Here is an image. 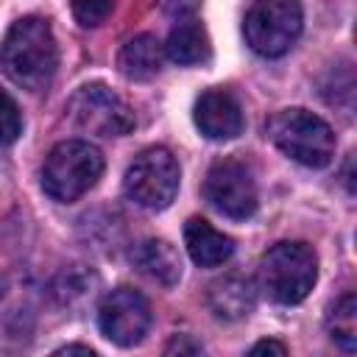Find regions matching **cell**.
Wrapping results in <instances>:
<instances>
[{
    "label": "cell",
    "instance_id": "6da1fadb",
    "mask_svg": "<svg viewBox=\"0 0 357 357\" xmlns=\"http://www.w3.org/2000/svg\"><path fill=\"white\" fill-rule=\"evenodd\" d=\"M0 67L17 86L28 92L45 89L59 67V47L50 25L39 17L17 20L3 36Z\"/></svg>",
    "mask_w": 357,
    "mask_h": 357
},
{
    "label": "cell",
    "instance_id": "7a4b0ae2",
    "mask_svg": "<svg viewBox=\"0 0 357 357\" xmlns=\"http://www.w3.org/2000/svg\"><path fill=\"white\" fill-rule=\"evenodd\" d=\"M268 139L304 167H326L335 156V131L326 120L307 109H282L268 126Z\"/></svg>",
    "mask_w": 357,
    "mask_h": 357
},
{
    "label": "cell",
    "instance_id": "3957f363",
    "mask_svg": "<svg viewBox=\"0 0 357 357\" xmlns=\"http://www.w3.org/2000/svg\"><path fill=\"white\" fill-rule=\"evenodd\" d=\"M318 276L315 251L307 243H276L259 259V290L276 304H298Z\"/></svg>",
    "mask_w": 357,
    "mask_h": 357
},
{
    "label": "cell",
    "instance_id": "277c9868",
    "mask_svg": "<svg viewBox=\"0 0 357 357\" xmlns=\"http://www.w3.org/2000/svg\"><path fill=\"white\" fill-rule=\"evenodd\" d=\"M103 176V156L95 145L84 139L59 142L42 165V190L61 204L86 195Z\"/></svg>",
    "mask_w": 357,
    "mask_h": 357
},
{
    "label": "cell",
    "instance_id": "5b68a950",
    "mask_svg": "<svg viewBox=\"0 0 357 357\" xmlns=\"http://www.w3.org/2000/svg\"><path fill=\"white\" fill-rule=\"evenodd\" d=\"M301 3L298 0H254L245 11V42L254 53L276 59L287 53L301 33Z\"/></svg>",
    "mask_w": 357,
    "mask_h": 357
},
{
    "label": "cell",
    "instance_id": "8992f818",
    "mask_svg": "<svg viewBox=\"0 0 357 357\" xmlns=\"http://www.w3.org/2000/svg\"><path fill=\"white\" fill-rule=\"evenodd\" d=\"M178 162L167 148H145L134 156V162L126 170L123 190L128 201H134L142 209H165L178 192Z\"/></svg>",
    "mask_w": 357,
    "mask_h": 357
},
{
    "label": "cell",
    "instance_id": "52a82bcc",
    "mask_svg": "<svg viewBox=\"0 0 357 357\" xmlns=\"http://www.w3.org/2000/svg\"><path fill=\"white\" fill-rule=\"evenodd\" d=\"M67 117L89 134L123 137L134 128V112L128 103L103 84H86L67 100Z\"/></svg>",
    "mask_w": 357,
    "mask_h": 357
},
{
    "label": "cell",
    "instance_id": "ba28073f",
    "mask_svg": "<svg viewBox=\"0 0 357 357\" xmlns=\"http://www.w3.org/2000/svg\"><path fill=\"white\" fill-rule=\"evenodd\" d=\"M204 198L220 215L231 220H245L257 212L259 204L254 173L237 159H220L209 167L204 178Z\"/></svg>",
    "mask_w": 357,
    "mask_h": 357
},
{
    "label": "cell",
    "instance_id": "9c48e42d",
    "mask_svg": "<svg viewBox=\"0 0 357 357\" xmlns=\"http://www.w3.org/2000/svg\"><path fill=\"white\" fill-rule=\"evenodd\" d=\"M98 326L106 340L117 346H134L151 326V304L134 287L109 290L98 304Z\"/></svg>",
    "mask_w": 357,
    "mask_h": 357
},
{
    "label": "cell",
    "instance_id": "30bf717a",
    "mask_svg": "<svg viewBox=\"0 0 357 357\" xmlns=\"http://www.w3.org/2000/svg\"><path fill=\"white\" fill-rule=\"evenodd\" d=\"M195 126L204 137L209 139H234L245 120H243V109H240V100L223 89V86H212L206 89L198 100H195Z\"/></svg>",
    "mask_w": 357,
    "mask_h": 357
},
{
    "label": "cell",
    "instance_id": "8fae6325",
    "mask_svg": "<svg viewBox=\"0 0 357 357\" xmlns=\"http://www.w3.org/2000/svg\"><path fill=\"white\" fill-rule=\"evenodd\" d=\"M206 304L212 310L215 318L220 321H237L243 315H248L257 304V287L248 276L240 273H226L223 279L209 284L206 293Z\"/></svg>",
    "mask_w": 357,
    "mask_h": 357
},
{
    "label": "cell",
    "instance_id": "7c38bea8",
    "mask_svg": "<svg viewBox=\"0 0 357 357\" xmlns=\"http://www.w3.org/2000/svg\"><path fill=\"white\" fill-rule=\"evenodd\" d=\"M184 245L195 265L201 268H218L234 254V240L223 231H218L204 218H190L184 223Z\"/></svg>",
    "mask_w": 357,
    "mask_h": 357
},
{
    "label": "cell",
    "instance_id": "4fadbf2b",
    "mask_svg": "<svg viewBox=\"0 0 357 357\" xmlns=\"http://www.w3.org/2000/svg\"><path fill=\"white\" fill-rule=\"evenodd\" d=\"M131 262L142 276H148L162 287H173L181 279V257L167 240L151 237L137 243L131 251Z\"/></svg>",
    "mask_w": 357,
    "mask_h": 357
},
{
    "label": "cell",
    "instance_id": "5bb4252c",
    "mask_svg": "<svg viewBox=\"0 0 357 357\" xmlns=\"http://www.w3.org/2000/svg\"><path fill=\"white\" fill-rule=\"evenodd\" d=\"M162 59H165V47L156 42V36L139 33V36H131L120 47V53H117V70L128 81H151V78L159 75Z\"/></svg>",
    "mask_w": 357,
    "mask_h": 357
},
{
    "label": "cell",
    "instance_id": "9a60e30c",
    "mask_svg": "<svg viewBox=\"0 0 357 357\" xmlns=\"http://www.w3.org/2000/svg\"><path fill=\"white\" fill-rule=\"evenodd\" d=\"M165 56L181 67L204 64L209 59V36L206 28L192 17H178V22L170 28L167 42L162 45Z\"/></svg>",
    "mask_w": 357,
    "mask_h": 357
},
{
    "label": "cell",
    "instance_id": "2e32d148",
    "mask_svg": "<svg viewBox=\"0 0 357 357\" xmlns=\"http://www.w3.org/2000/svg\"><path fill=\"white\" fill-rule=\"evenodd\" d=\"M53 298L61 304V307H70V310H75V307H84L92 296H95V290H98V276L89 271V268H84V265H73V268H67V271H61L59 276H56V282H53Z\"/></svg>",
    "mask_w": 357,
    "mask_h": 357
},
{
    "label": "cell",
    "instance_id": "e0dca14e",
    "mask_svg": "<svg viewBox=\"0 0 357 357\" xmlns=\"http://www.w3.org/2000/svg\"><path fill=\"white\" fill-rule=\"evenodd\" d=\"M326 332L343 351L351 354L357 349V298H354V293H346L335 301V307L326 315Z\"/></svg>",
    "mask_w": 357,
    "mask_h": 357
},
{
    "label": "cell",
    "instance_id": "ac0fdd59",
    "mask_svg": "<svg viewBox=\"0 0 357 357\" xmlns=\"http://www.w3.org/2000/svg\"><path fill=\"white\" fill-rule=\"evenodd\" d=\"M22 131V117L14 98L0 89V145H11Z\"/></svg>",
    "mask_w": 357,
    "mask_h": 357
},
{
    "label": "cell",
    "instance_id": "d6986e66",
    "mask_svg": "<svg viewBox=\"0 0 357 357\" xmlns=\"http://www.w3.org/2000/svg\"><path fill=\"white\" fill-rule=\"evenodd\" d=\"M112 6H114V0H70V8L84 28L100 25L112 14Z\"/></svg>",
    "mask_w": 357,
    "mask_h": 357
},
{
    "label": "cell",
    "instance_id": "ffe728a7",
    "mask_svg": "<svg viewBox=\"0 0 357 357\" xmlns=\"http://www.w3.org/2000/svg\"><path fill=\"white\" fill-rule=\"evenodd\" d=\"M198 3L201 0H159V8L173 17H190L198 8Z\"/></svg>",
    "mask_w": 357,
    "mask_h": 357
},
{
    "label": "cell",
    "instance_id": "44dd1931",
    "mask_svg": "<svg viewBox=\"0 0 357 357\" xmlns=\"http://www.w3.org/2000/svg\"><path fill=\"white\" fill-rule=\"evenodd\" d=\"M201 354L204 349H201V343H195V340H190L187 335H176L170 343H167V349H165V354Z\"/></svg>",
    "mask_w": 357,
    "mask_h": 357
},
{
    "label": "cell",
    "instance_id": "7402d4cb",
    "mask_svg": "<svg viewBox=\"0 0 357 357\" xmlns=\"http://www.w3.org/2000/svg\"><path fill=\"white\" fill-rule=\"evenodd\" d=\"M284 351H287V346L279 340H259L251 346V354H284Z\"/></svg>",
    "mask_w": 357,
    "mask_h": 357
},
{
    "label": "cell",
    "instance_id": "603a6c76",
    "mask_svg": "<svg viewBox=\"0 0 357 357\" xmlns=\"http://www.w3.org/2000/svg\"><path fill=\"white\" fill-rule=\"evenodd\" d=\"M75 351H78V354H89V357L95 354V351H92L89 346H78V343H70V346H61V349H59L56 354H75Z\"/></svg>",
    "mask_w": 357,
    "mask_h": 357
}]
</instances>
